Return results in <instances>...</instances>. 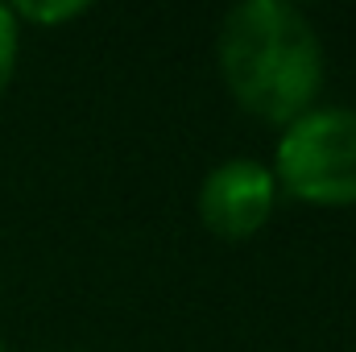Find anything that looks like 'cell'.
Wrapping results in <instances>:
<instances>
[{"mask_svg": "<svg viewBox=\"0 0 356 352\" xmlns=\"http://www.w3.org/2000/svg\"><path fill=\"white\" fill-rule=\"evenodd\" d=\"M216 63L232 99L269 125H290L323 91V42L290 0H241L216 33Z\"/></svg>", "mask_w": 356, "mask_h": 352, "instance_id": "1", "label": "cell"}, {"mask_svg": "<svg viewBox=\"0 0 356 352\" xmlns=\"http://www.w3.org/2000/svg\"><path fill=\"white\" fill-rule=\"evenodd\" d=\"M58 352H75V349H58Z\"/></svg>", "mask_w": 356, "mask_h": 352, "instance_id": "7", "label": "cell"}, {"mask_svg": "<svg viewBox=\"0 0 356 352\" xmlns=\"http://www.w3.org/2000/svg\"><path fill=\"white\" fill-rule=\"evenodd\" d=\"M0 352H8V349H4V340H0Z\"/></svg>", "mask_w": 356, "mask_h": 352, "instance_id": "6", "label": "cell"}, {"mask_svg": "<svg viewBox=\"0 0 356 352\" xmlns=\"http://www.w3.org/2000/svg\"><path fill=\"white\" fill-rule=\"evenodd\" d=\"M8 13L21 21H38V25H58V21H71V17H83L88 13V4L83 0H67V4H8Z\"/></svg>", "mask_w": 356, "mask_h": 352, "instance_id": "4", "label": "cell"}, {"mask_svg": "<svg viewBox=\"0 0 356 352\" xmlns=\"http://www.w3.org/2000/svg\"><path fill=\"white\" fill-rule=\"evenodd\" d=\"M199 220L220 241H249L261 232L277 203L273 170L257 158H228L199 182Z\"/></svg>", "mask_w": 356, "mask_h": 352, "instance_id": "3", "label": "cell"}, {"mask_svg": "<svg viewBox=\"0 0 356 352\" xmlns=\"http://www.w3.org/2000/svg\"><path fill=\"white\" fill-rule=\"evenodd\" d=\"M17 71V17L8 13V4H0V99L13 83Z\"/></svg>", "mask_w": 356, "mask_h": 352, "instance_id": "5", "label": "cell"}, {"mask_svg": "<svg viewBox=\"0 0 356 352\" xmlns=\"http://www.w3.org/2000/svg\"><path fill=\"white\" fill-rule=\"evenodd\" d=\"M273 182L311 207L356 203V108H311L286 125L273 150Z\"/></svg>", "mask_w": 356, "mask_h": 352, "instance_id": "2", "label": "cell"}]
</instances>
